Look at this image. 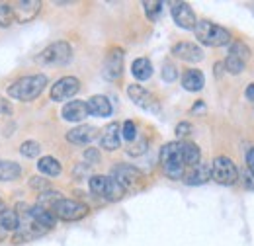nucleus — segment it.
I'll return each mask as SVG.
<instances>
[{
  "label": "nucleus",
  "instance_id": "cd10ccee",
  "mask_svg": "<svg viewBox=\"0 0 254 246\" xmlns=\"http://www.w3.org/2000/svg\"><path fill=\"white\" fill-rule=\"evenodd\" d=\"M229 55L247 62L249 59H251L253 51H251V47H249V45H245L243 41H231V43H229Z\"/></svg>",
  "mask_w": 254,
  "mask_h": 246
},
{
  "label": "nucleus",
  "instance_id": "ddd939ff",
  "mask_svg": "<svg viewBox=\"0 0 254 246\" xmlns=\"http://www.w3.org/2000/svg\"><path fill=\"white\" fill-rule=\"evenodd\" d=\"M12 12H14V20L20 24H28L37 18V14L41 12V2L39 0H20L16 4H12Z\"/></svg>",
  "mask_w": 254,
  "mask_h": 246
},
{
  "label": "nucleus",
  "instance_id": "c9c22d12",
  "mask_svg": "<svg viewBox=\"0 0 254 246\" xmlns=\"http://www.w3.org/2000/svg\"><path fill=\"white\" fill-rule=\"evenodd\" d=\"M30 187H32V189H37V191L41 193V191H45V189H51V184H49V180H45L43 176H33V178H30Z\"/></svg>",
  "mask_w": 254,
  "mask_h": 246
},
{
  "label": "nucleus",
  "instance_id": "20e7f679",
  "mask_svg": "<svg viewBox=\"0 0 254 246\" xmlns=\"http://www.w3.org/2000/svg\"><path fill=\"white\" fill-rule=\"evenodd\" d=\"M88 187H90V191H92L94 195L106 199V201H118V199H122V197L126 195V189H124L122 185L118 184L112 176H104V174H94V176H90Z\"/></svg>",
  "mask_w": 254,
  "mask_h": 246
},
{
  "label": "nucleus",
  "instance_id": "f8f14e48",
  "mask_svg": "<svg viewBox=\"0 0 254 246\" xmlns=\"http://www.w3.org/2000/svg\"><path fill=\"white\" fill-rule=\"evenodd\" d=\"M170 14H172L174 24H176L178 28H182V30H193L195 24H197L195 12L191 10V6L188 2H172Z\"/></svg>",
  "mask_w": 254,
  "mask_h": 246
},
{
  "label": "nucleus",
  "instance_id": "2f4dec72",
  "mask_svg": "<svg viewBox=\"0 0 254 246\" xmlns=\"http://www.w3.org/2000/svg\"><path fill=\"white\" fill-rule=\"evenodd\" d=\"M162 2L159 0H145L143 2V8H145V14H147V18L149 20H157L160 16V12H162Z\"/></svg>",
  "mask_w": 254,
  "mask_h": 246
},
{
  "label": "nucleus",
  "instance_id": "6ab92c4d",
  "mask_svg": "<svg viewBox=\"0 0 254 246\" xmlns=\"http://www.w3.org/2000/svg\"><path fill=\"white\" fill-rule=\"evenodd\" d=\"M182 180H184V184L188 185L205 184L207 180H211V166L205 164V162H199V164H195V166H191V168L186 170Z\"/></svg>",
  "mask_w": 254,
  "mask_h": 246
},
{
  "label": "nucleus",
  "instance_id": "b1692460",
  "mask_svg": "<svg viewBox=\"0 0 254 246\" xmlns=\"http://www.w3.org/2000/svg\"><path fill=\"white\" fill-rule=\"evenodd\" d=\"M22 166L14 160H0V182H14L22 176Z\"/></svg>",
  "mask_w": 254,
  "mask_h": 246
},
{
  "label": "nucleus",
  "instance_id": "423d86ee",
  "mask_svg": "<svg viewBox=\"0 0 254 246\" xmlns=\"http://www.w3.org/2000/svg\"><path fill=\"white\" fill-rule=\"evenodd\" d=\"M211 166V180L221 185H233L239 180V168L229 156H215Z\"/></svg>",
  "mask_w": 254,
  "mask_h": 246
},
{
  "label": "nucleus",
  "instance_id": "a878e982",
  "mask_svg": "<svg viewBox=\"0 0 254 246\" xmlns=\"http://www.w3.org/2000/svg\"><path fill=\"white\" fill-rule=\"evenodd\" d=\"M0 227L6 231V233H16L20 229V217L14 209H4L0 213Z\"/></svg>",
  "mask_w": 254,
  "mask_h": 246
},
{
  "label": "nucleus",
  "instance_id": "f3484780",
  "mask_svg": "<svg viewBox=\"0 0 254 246\" xmlns=\"http://www.w3.org/2000/svg\"><path fill=\"white\" fill-rule=\"evenodd\" d=\"M26 221H32L37 227H41L43 231H51L57 225V217L51 209H45L41 205H32L30 207V215Z\"/></svg>",
  "mask_w": 254,
  "mask_h": 246
},
{
  "label": "nucleus",
  "instance_id": "393cba45",
  "mask_svg": "<svg viewBox=\"0 0 254 246\" xmlns=\"http://www.w3.org/2000/svg\"><path fill=\"white\" fill-rule=\"evenodd\" d=\"M131 74H133L139 82L149 80V78L153 76V64H151V61H149L147 57H139V59H135L133 64H131Z\"/></svg>",
  "mask_w": 254,
  "mask_h": 246
},
{
  "label": "nucleus",
  "instance_id": "2eb2a0df",
  "mask_svg": "<svg viewBox=\"0 0 254 246\" xmlns=\"http://www.w3.org/2000/svg\"><path fill=\"white\" fill-rule=\"evenodd\" d=\"M61 116H63L64 122L70 123H80L84 122L90 112H88V106H86V100H72V102H66L61 110Z\"/></svg>",
  "mask_w": 254,
  "mask_h": 246
},
{
  "label": "nucleus",
  "instance_id": "79ce46f5",
  "mask_svg": "<svg viewBox=\"0 0 254 246\" xmlns=\"http://www.w3.org/2000/svg\"><path fill=\"white\" fill-rule=\"evenodd\" d=\"M245 96H247L251 102H254V84H249V86H247V90H245Z\"/></svg>",
  "mask_w": 254,
  "mask_h": 246
},
{
  "label": "nucleus",
  "instance_id": "9b49d317",
  "mask_svg": "<svg viewBox=\"0 0 254 246\" xmlns=\"http://www.w3.org/2000/svg\"><path fill=\"white\" fill-rule=\"evenodd\" d=\"M124 61L126 53L122 47H112L104 61V78L106 80H118L124 74Z\"/></svg>",
  "mask_w": 254,
  "mask_h": 246
},
{
  "label": "nucleus",
  "instance_id": "6e6552de",
  "mask_svg": "<svg viewBox=\"0 0 254 246\" xmlns=\"http://www.w3.org/2000/svg\"><path fill=\"white\" fill-rule=\"evenodd\" d=\"M51 211L55 213L57 219H61V221H80V219H84V217L88 215V205L86 203H82V201H76V199H59L53 207H51Z\"/></svg>",
  "mask_w": 254,
  "mask_h": 246
},
{
  "label": "nucleus",
  "instance_id": "37998d69",
  "mask_svg": "<svg viewBox=\"0 0 254 246\" xmlns=\"http://www.w3.org/2000/svg\"><path fill=\"white\" fill-rule=\"evenodd\" d=\"M223 62H215V66H213V70H215V76H221L223 74Z\"/></svg>",
  "mask_w": 254,
  "mask_h": 246
},
{
  "label": "nucleus",
  "instance_id": "a19ab883",
  "mask_svg": "<svg viewBox=\"0 0 254 246\" xmlns=\"http://www.w3.org/2000/svg\"><path fill=\"white\" fill-rule=\"evenodd\" d=\"M0 112H2V114H6V116H10V114H12V106H10L8 102L0 100Z\"/></svg>",
  "mask_w": 254,
  "mask_h": 246
},
{
  "label": "nucleus",
  "instance_id": "1a4fd4ad",
  "mask_svg": "<svg viewBox=\"0 0 254 246\" xmlns=\"http://www.w3.org/2000/svg\"><path fill=\"white\" fill-rule=\"evenodd\" d=\"M127 96H129V100H131L135 106H139L141 110H145V112H149V114H160L159 100L155 98V94L149 92L145 86H141V84H129V86H127Z\"/></svg>",
  "mask_w": 254,
  "mask_h": 246
},
{
  "label": "nucleus",
  "instance_id": "a18cd8bd",
  "mask_svg": "<svg viewBox=\"0 0 254 246\" xmlns=\"http://www.w3.org/2000/svg\"><path fill=\"white\" fill-rule=\"evenodd\" d=\"M4 209H6V203H4V199H2V197H0V213H2V211H4Z\"/></svg>",
  "mask_w": 254,
  "mask_h": 246
},
{
  "label": "nucleus",
  "instance_id": "473e14b6",
  "mask_svg": "<svg viewBox=\"0 0 254 246\" xmlns=\"http://www.w3.org/2000/svg\"><path fill=\"white\" fill-rule=\"evenodd\" d=\"M160 76H162L164 82H174L178 78V68L172 62H164L162 64V70H160Z\"/></svg>",
  "mask_w": 254,
  "mask_h": 246
},
{
  "label": "nucleus",
  "instance_id": "c85d7f7f",
  "mask_svg": "<svg viewBox=\"0 0 254 246\" xmlns=\"http://www.w3.org/2000/svg\"><path fill=\"white\" fill-rule=\"evenodd\" d=\"M14 12H12V4L8 2H0V28H10L14 24Z\"/></svg>",
  "mask_w": 254,
  "mask_h": 246
},
{
  "label": "nucleus",
  "instance_id": "f03ea898",
  "mask_svg": "<svg viewBox=\"0 0 254 246\" xmlns=\"http://www.w3.org/2000/svg\"><path fill=\"white\" fill-rule=\"evenodd\" d=\"M160 166L162 172L170 178V180H182L186 174V164L182 158V151H180V141H172L166 143L160 149Z\"/></svg>",
  "mask_w": 254,
  "mask_h": 246
},
{
  "label": "nucleus",
  "instance_id": "c756f323",
  "mask_svg": "<svg viewBox=\"0 0 254 246\" xmlns=\"http://www.w3.org/2000/svg\"><path fill=\"white\" fill-rule=\"evenodd\" d=\"M41 153V145L37 143V141H24L22 145H20V154L22 156H26V158H37Z\"/></svg>",
  "mask_w": 254,
  "mask_h": 246
},
{
  "label": "nucleus",
  "instance_id": "4c0bfd02",
  "mask_svg": "<svg viewBox=\"0 0 254 246\" xmlns=\"http://www.w3.org/2000/svg\"><path fill=\"white\" fill-rule=\"evenodd\" d=\"M191 131H193V127H191V123H188V122H180L176 125V135H178V137H188Z\"/></svg>",
  "mask_w": 254,
  "mask_h": 246
},
{
  "label": "nucleus",
  "instance_id": "58836bf2",
  "mask_svg": "<svg viewBox=\"0 0 254 246\" xmlns=\"http://www.w3.org/2000/svg\"><path fill=\"white\" fill-rule=\"evenodd\" d=\"M243 178H245V187H249V189H254V174L247 168V172L243 174Z\"/></svg>",
  "mask_w": 254,
  "mask_h": 246
},
{
  "label": "nucleus",
  "instance_id": "7ed1b4c3",
  "mask_svg": "<svg viewBox=\"0 0 254 246\" xmlns=\"http://www.w3.org/2000/svg\"><path fill=\"white\" fill-rule=\"evenodd\" d=\"M193 33H195V39L207 47H223L233 41L231 31L209 22V20H199L193 28Z\"/></svg>",
  "mask_w": 254,
  "mask_h": 246
},
{
  "label": "nucleus",
  "instance_id": "0eeeda50",
  "mask_svg": "<svg viewBox=\"0 0 254 246\" xmlns=\"http://www.w3.org/2000/svg\"><path fill=\"white\" fill-rule=\"evenodd\" d=\"M112 178L126 191H135L145 182V174L137 166H131V164H116L112 168Z\"/></svg>",
  "mask_w": 254,
  "mask_h": 246
},
{
  "label": "nucleus",
  "instance_id": "4be33fe9",
  "mask_svg": "<svg viewBox=\"0 0 254 246\" xmlns=\"http://www.w3.org/2000/svg\"><path fill=\"white\" fill-rule=\"evenodd\" d=\"M180 151H182V158H184V164L186 168H191L195 164L201 162V151L195 143L191 141H180Z\"/></svg>",
  "mask_w": 254,
  "mask_h": 246
},
{
  "label": "nucleus",
  "instance_id": "7c9ffc66",
  "mask_svg": "<svg viewBox=\"0 0 254 246\" xmlns=\"http://www.w3.org/2000/svg\"><path fill=\"white\" fill-rule=\"evenodd\" d=\"M223 66H225V70H227L229 74H241V72L245 70L247 62L241 61V59H237V57H231V55H227V59L223 61Z\"/></svg>",
  "mask_w": 254,
  "mask_h": 246
},
{
  "label": "nucleus",
  "instance_id": "ea45409f",
  "mask_svg": "<svg viewBox=\"0 0 254 246\" xmlns=\"http://www.w3.org/2000/svg\"><path fill=\"white\" fill-rule=\"evenodd\" d=\"M247 168L254 174V147L249 149V153H247Z\"/></svg>",
  "mask_w": 254,
  "mask_h": 246
},
{
  "label": "nucleus",
  "instance_id": "bb28decb",
  "mask_svg": "<svg viewBox=\"0 0 254 246\" xmlns=\"http://www.w3.org/2000/svg\"><path fill=\"white\" fill-rule=\"evenodd\" d=\"M59 199H63V193L61 191H55V189H45L37 195V205L45 207V209H51Z\"/></svg>",
  "mask_w": 254,
  "mask_h": 246
},
{
  "label": "nucleus",
  "instance_id": "f704fd0d",
  "mask_svg": "<svg viewBox=\"0 0 254 246\" xmlns=\"http://www.w3.org/2000/svg\"><path fill=\"white\" fill-rule=\"evenodd\" d=\"M122 139H126L127 143H131V141L137 139V127H135L133 122L124 123V127H122Z\"/></svg>",
  "mask_w": 254,
  "mask_h": 246
},
{
  "label": "nucleus",
  "instance_id": "c03bdc74",
  "mask_svg": "<svg viewBox=\"0 0 254 246\" xmlns=\"http://www.w3.org/2000/svg\"><path fill=\"white\" fill-rule=\"evenodd\" d=\"M199 110H203V104H201V102H197V104L191 108V112H199Z\"/></svg>",
  "mask_w": 254,
  "mask_h": 246
},
{
  "label": "nucleus",
  "instance_id": "39448f33",
  "mask_svg": "<svg viewBox=\"0 0 254 246\" xmlns=\"http://www.w3.org/2000/svg\"><path fill=\"white\" fill-rule=\"evenodd\" d=\"M72 59V47L66 41H55L51 45H47L35 61L41 66H63L66 62H70Z\"/></svg>",
  "mask_w": 254,
  "mask_h": 246
},
{
  "label": "nucleus",
  "instance_id": "4468645a",
  "mask_svg": "<svg viewBox=\"0 0 254 246\" xmlns=\"http://www.w3.org/2000/svg\"><path fill=\"white\" fill-rule=\"evenodd\" d=\"M172 55L180 61H186V62H199L203 61V49L191 41H180L172 47Z\"/></svg>",
  "mask_w": 254,
  "mask_h": 246
},
{
  "label": "nucleus",
  "instance_id": "e433bc0d",
  "mask_svg": "<svg viewBox=\"0 0 254 246\" xmlns=\"http://www.w3.org/2000/svg\"><path fill=\"white\" fill-rule=\"evenodd\" d=\"M84 160H86L88 166L98 164V162H100V151H98V149H86V151H84Z\"/></svg>",
  "mask_w": 254,
  "mask_h": 246
},
{
  "label": "nucleus",
  "instance_id": "9d476101",
  "mask_svg": "<svg viewBox=\"0 0 254 246\" xmlns=\"http://www.w3.org/2000/svg\"><path fill=\"white\" fill-rule=\"evenodd\" d=\"M78 90H80V80L76 76H63L51 86L49 96L53 102H66V100L74 98Z\"/></svg>",
  "mask_w": 254,
  "mask_h": 246
},
{
  "label": "nucleus",
  "instance_id": "aec40b11",
  "mask_svg": "<svg viewBox=\"0 0 254 246\" xmlns=\"http://www.w3.org/2000/svg\"><path fill=\"white\" fill-rule=\"evenodd\" d=\"M86 106H88V112L96 118H110L114 112L112 102L108 100V96H102V94H96L90 100H86Z\"/></svg>",
  "mask_w": 254,
  "mask_h": 246
},
{
  "label": "nucleus",
  "instance_id": "dca6fc26",
  "mask_svg": "<svg viewBox=\"0 0 254 246\" xmlns=\"http://www.w3.org/2000/svg\"><path fill=\"white\" fill-rule=\"evenodd\" d=\"M100 145L104 151H118L122 145V125L120 123H110L104 127L102 135H100Z\"/></svg>",
  "mask_w": 254,
  "mask_h": 246
},
{
  "label": "nucleus",
  "instance_id": "412c9836",
  "mask_svg": "<svg viewBox=\"0 0 254 246\" xmlns=\"http://www.w3.org/2000/svg\"><path fill=\"white\" fill-rule=\"evenodd\" d=\"M182 86L188 92H199L205 86V76L199 68H188L182 74Z\"/></svg>",
  "mask_w": 254,
  "mask_h": 246
},
{
  "label": "nucleus",
  "instance_id": "5701e85b",
  "mask_svg": "<svg viewBox=\"0 0 254 246\" xmlns=\"http://www.w3.org/2000/svg\"><path fill=\"white\" fill-rule=\"evenodd\" d=\"M37 170H39L41 174H45V176L57 178V176H61L63 166H61V162H59L55 156H41V158L37 160Z\"/></svg>",
  "mask_w": 254,
  "mask_h": 246
},
{
  "label": "nucleus",
  "instance_id": "49530a36",
  "mask_svg": "<svg viewBox=\"0 0 254 246\" xmlns=\"http://www.w3.org/2000/svg\"><path fill=\"white\" fill-rule=\"evenodd\" d=\"M6 235H8V233H6V231H4V229H2V227H0V241H2V239H4V237H6Z\"/></svg>",
  "mask_w": 254,
  "mask_h": 246
},
{
  "label": "nucleus",
  "instance_id": "a211bd4d",
  "mask_svg": "<svg viewBox=\"0 0 254 246\" xmlns=\"http://www.w3.org/2000/svg\"><path fill=\"white\" fill-rule=\"evenodd\" d=\"M98 127L94 125H78L70 131H66V141L72 145H88L98 137Z\"/></svg>",
  "mask_w": 254,
  "mask_h": 246
},
{
  "label": "nucleus",
  "instance_id": "f257e3e1",
  "mask_svg": "<svg viewBox=\"0 0 254 246\" xmlns=\"http://www.w3.org/2000/svg\"><path fill=\"white\" fill-rule=\"evenodd\" d=\"M45 86H47V76L37 72V74H28V76L14 80L8 86L6 94L18 102H32V100L41 96Z\"/></svg>",
  "mask_w": 254,
  "mask_h": 246
},
{
  "label": "nucleus",
  "instance_id": "72a5a7b5",
  "mask_svg": "<svg viewBox=\"0 0 254 246\" xmlns=\"http://www.w3.org/2000/svg\"><path fill=\"white\" fill-rule=\"evenodd\" d=\"M145 151H147V141L145 139H135L127 147V154L129 156H139V154H143Z\"/></svg>",
  "mask_w": 254,
  "mask_h": 246
}]
</instances>
